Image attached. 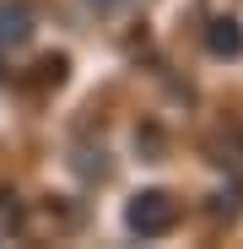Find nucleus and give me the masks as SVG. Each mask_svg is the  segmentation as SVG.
Returning <instances> with one entry per match:
<instances>
[{
	"instance_id": "7ed1b4c3",
	"label": "nucleus",
	"mask_w": 243,
	"mask_h": 249,
	"mask_svg": "<svg viewBox=\"0 0 243 249\" xmlns=\"http://www.w3.org/2000/svg\"><path fill=\"white\" fill-rule=\"evenodd\" d=\"M32 38V11L22 0H6L0 6V44H27Z\"/></svg>"
},
{
	"instance_id": "20e7f679",
	"label": "nucleus",
	"mask_w": 243,
	"mask_h": 249,
	"mask_svg": "<svg viewBox=\"0 0 243 249\" xmlns=\"http://www.w3.org/2000/svg\"><path fill=\"white\" fill-rule=\"evenodd\" d=\"M243 212V184H227L211 195V217H238Z\"/></svg>"
},
{
	"instance_id": "39448f33",
	"label": "nucleus",
	"mask_w": 243,
	"mask_h": 249,
	"mask_svg": "<svg viewBox=\"0 0 243 249\" xmlns=\"http://www.w3.org/2000/svg\"><path fill=\"white\" fill-rule=\"evenodd\" d=\"M65 71H70V60H65V54H49L44 65H38V81H44V87H60Z\"/></svg>"
},
{
	"instance_id": "423d86ee",
	"label": "nucleus",
	"mask_w": 243,
	"mask_h": 249,
	"mask_svg": "<svg viewBox=\"0 0 243 249\" xmlns=\"http://www.w3.org/2000/svg\"><path fill=\"white\" fill-rule=\"evenodd\" d=\"M87 6H97V11H113V6H119V0H87Z\"/></svg>"
},
{
	"instance_id": "f03ea898",
	"label": "nucleus",
	"mask_w": 243,
	"mask_h": 249,
	"mask_svg": "<svg viewBox=\"0 0 243 249\" xmlns=\"http://www.w3.org/2000/svg\"><path fill=\"white\" fill-rule=\"evenodd\" d=\"M206 49H211L216 60H238V54H243V22H238V17H211Z\"/></svg>"
},
{
	"instance_id": "f257e3e1",
	"label": "nucleus",
	"mask_w": 243,
	"mask_h": 249,
	"mask_svg": "<svg viewBox=\"0 0 243 249\" xmlns=\"http://www.w3.org/2000/svg\"><path fill=\"white\" fill-rule=\"evenodd\" d=\"M173 222H178V200L168 190H141L125 200V228L135 238H162V233H173Z\"/></svg>"
},
{
	"instance_id": "0eeeda50",
	"label": "nucleus",
	"mask_w": 243,
	"mask_h": 249,
	"mask_svg": "<svg viewBox=\"0 0 243 249\" xmlns=\"http://www.w3.org/2000/svg\"><path fill=\"white\" fill-rule=\"evenodd\" d=\"M0 81H6V54H0Z\"/></svg>"
}]
</instances>
